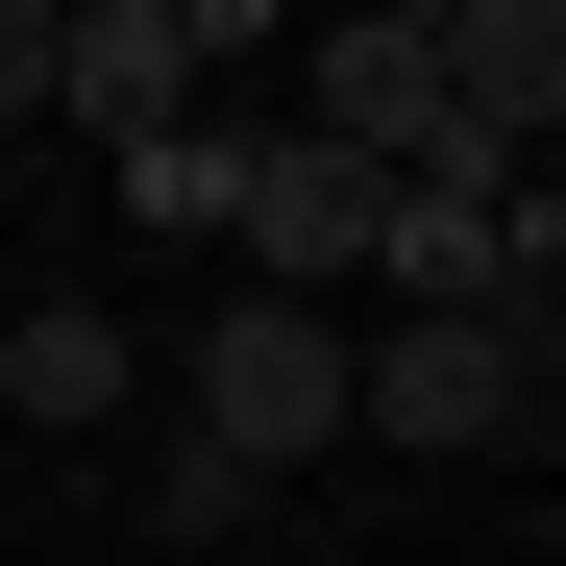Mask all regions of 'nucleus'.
<instances>
[{
    "instance_id": "8",
    "label": "nucleus",
    "mask_w": 566,
    "mask_h": 566,
    "mask_svg": "<svg viewBox=\"0 0 566 566\" xmlns=\"http://www.w3.org/2000/svg\"><path fill=\"white\" fill-rule=\"evenodd\" d=\"M124 198H148V222H247V148H222V124H148Z\"/></svg>"
},
{
    "instance_id": "10",
    "label": "nucleus",
    "mask_w": 566,
    "mask_h": 566,
    "mask_svg": "<svg viewBox=\"0 0 566 566\" xmlns=\"http://www.w3.org/2000/svg\"><path fill=\"white\" fill-rule=\"evenodd\" d=\"M50 25L74 0H0V124H50Z\"/></svg>"
},
{
    "instance_id": "4",
    "label": "nucleus",
    "mask_w": 566,
    "mask_h": 566,
    "mask_svg": "<svg viewBox=\"0 0 566 566\" xmlns=\"http://www.w3.org/2000/svg\"><path fill=\"white\" fill-rule=\"evenodd\" d=\"M369 296L395 321H517V172H395V222H369Z\"/></svg>"
},
{
    "instance_id": "2",
    "label": "nucleus",
    "mask_w": 566,
    "mask_h": 566,
    "mask_svg": "<svg viewBox=\"0 0 566 566\" xmlns=\"http://www.w3.org/2000/svg\"><path fill=\"white\" fill-rule=\"evenodd\" d=\"M517 419H542V321H369V369H345V443H419V468L517 443Z\"/></svg>"
},
{
    "instance_id": "7",
    "label": "nucleus",
    "mask_w": 566,
    "mask_h": 566,
    "mask_svg": "<svg viewBox=\"0 0 566 566\" xmlns=\"http://www.w3.org/2000/svg\"><path fill=\"white\" fill-rule=\"evenodd\" d=\"M124 395H148V345H124L99 296H25V321H0V419L74 443V419H124Z\"/></svg>"
},
{
    "instance_id": "5",
    "label": "nucleus",
    "mask_w": 566,
    "mask_h": 566,
    "mask_svg": "<svg viewBox=\"0 0 566 566\" xmlns=\"http://www.w3.org/2000/svg\"><path fill=\"white\" fill-rule=\"evenodd\" d=\"M443 124L493 148V172L566 148V0H468V25H443Z\"/></svg>"
},
{
    "instance_id": "1",
    "label": "nucleus",
    "mask_w": 566,
    "mask_h": 566,
    "mask_svg": "<svg viewBox=\"0 0 566 566\" xmlns=\"http://www.w3.org/2000/svg\"><path fill=\"white\" fill-rule=\"evenodd\" d=\"M345 369H369L345 296H247V321H198V443L271 493V468H321V443H345Z\"/></svg>"
},
{
    "instance_id": "6",
    "label": "nucleus",
    "mask_w": 566,
    "mask_h": 566,
    "mask_svg": "<svg viewBox=\"0 0 566 566\" xmlns=\"http://www.w3.org/2000/svg\"><path fill=\"white\" fill-rule=\"evenodd\" d=\"M50 124H124V148L198 124V50H172L148 0H74V25H50Z\"/></svg>"
},
{
    "instance_id": "3",
    "label": "nucleus",
    "mask_w": 566,
    "mask_h": 566,
    "mask_svg": "<svg viewBox=\"0 0 566 566\" xmlns=\"http://www.w3.org/2000/svg\"><path fill=\"white\" fill-rule=\"evenodd\" d=\"M369 222H395V172L321 148V124H247V296H369Z\"/></svg>"
},
{
    "instance_id": "9",
    "label": "nucleus",
    "mask_w": 566,
    "mask_h": 566,
    "mask_svg": "<svg viewBox=\"0 0 566 566\" xmlns=\"http://www.w3.org/2000/svg\"><path fill=\"white\" fill-rule=\"evenodd\" d=\"M148 25L198 50V99H222V74H271V0H148Z\"/></svg>"
}]
</instances>
